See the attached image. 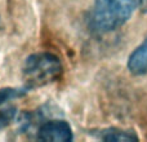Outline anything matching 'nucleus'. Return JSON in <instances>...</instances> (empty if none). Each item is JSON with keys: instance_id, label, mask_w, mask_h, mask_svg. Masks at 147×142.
Listing matches in <instances>:
<instances>
[{"instance_id": "obj_1", "label": "nucleus", "mask_w": 147, "mask_h": 142, "mask_svg": "<svg viewBox=\"0 0 147 142\" xmlns=\"http://www.w3.org/2000/svg\"><path fill=\"white\" fill-rule=\"evenodd\" d=\"M141 0H94L89 16V27L103 35L117 30L129 21Z\"/></svg>"}, {"instance_id": "obj_2", "label": "nucleus", "mask_w": 147, "mask_h": 142, "mask_svg": "<svg viewBox=\"0 0 147 142\" xmlns=\"http://www.w3.org/2000/svg\"><path fill=\"white\" fill-rule=\"evenodd\" d=\"M63 66L56 54L49 52H38L30 54L22 66L25 87L31 91L57 81L62 75Z\"/></svg>"}, {"instance_id": "obj_3", "label": "nucleus", "mask_w": 147, "mask_h": 142, "mask_svg": "<svg viewBox=\"0 0 147 142\" xmlns=\"http://www.w3.org/2000/svg\"><path fill=\"white\" fill-rule=\"evenodd\" d=\"M72 128L65 120H49L39 127L38 140L45 142H70L72 141Z\"/></svg>"}, {"instance_id": "obj_4", "label": "nucleus", "mask_w": 147, "mask_h": 142, "mask_svg": "<svg viewBox=\"0 0 147 142\" xmlns=\"http://www.w3.org/2000/svg\"><path fill=\"white\" fill-rule=\"evenodd\" d=\"M127 66L129 72L136 76L147 74V36L145 40L130 53Z\"/></svg>"}, {"instance_id": "obj_5", "label": "nucleus", "mask_w": 147, "mask_h": 142, "mask_svg": "<svg viewBox=\"0 0 147 142\" xmlns=\"http://www.w3.org/2000/svg\"><path fill=\"white\" fill-rule=\"evenodd\" d=\"M92 135L97 137L101 141L106 142H130V141H138V136L133 131L129 129H121V128L111 127V128H103L98 131H92Z\"/></svg>"}, {"instance_id": "obj_6", "label": "nucleus", "mask_w": 147, "mask_h": 142, "mask_svg": "<svg viewBox=\"0 0 147 142\" xmlns=\"http://www.w3.org/2000/svg\"><path fill=\"white\" fill-rule=\"evenodd\" d=\"M28 92V89L26 87L23 88H1L0 89V105L5 103V102L10 101V99L14 98H20V97L25 96L26 93Z\"/></svg>"}, {"instance_id": "obj_7", "label": "nucleus", "mask_w": 147, "mask_h": 142, "mask_svg": "<svg viewBox=\"0 0 147 142\" xmlns=\"http://www.w3.org/2000/svg\"><path fill=\"white\" fill-rule=\"evenodd\" d=\"M17 115V109L14 106L7 107V109L0 110V131L7 128L10 123L13 122V119Z\"/></svg>"}, {"instance_id": "obj_8", "label": "nucleus", "mask_w": 147, "mask_h": 142, "mask_svg": "<svg viewBox=\"0 0 147 142\" xmlns=\"http://www.w3.org/2000/svg\"><path fill=\"white\" fill-rule=\"evenodd\" d=\"M140 7L143 9V12L147 13V0H141V5H140Z\"/></svg>"}]
</instances>
